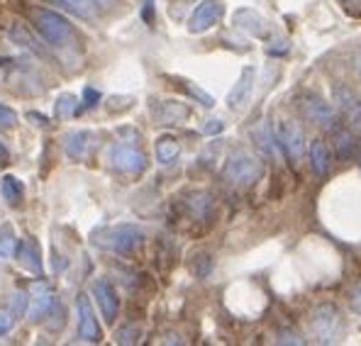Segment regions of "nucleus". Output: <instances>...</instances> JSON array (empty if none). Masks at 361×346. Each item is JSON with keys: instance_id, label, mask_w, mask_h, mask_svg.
Here are the masks:
<instances>
[{"instance_id": "obj_1", "label": "nucleus", "mask_w": 361, "mask_h": 346, "mask_svg": "<svg viewBox=\"0 0 361 346\" xmlns=\"http://www.w3.org/2000/svg\"><path fill=\"white\" fill-rule=\"evenodd\" d=\"M142 242H145V232L137 225H113V227H100V230L93 232L95 247L113 254H122V257L137 252Z\"/></svg>"}, {"instance_id": "obj_2", "label": "nucleus", "mask_w": 361, "mask_h": 346, "mask_svg": "<svg viewBox=\"0 0 361 346\" xmlns=\"http://www.w3.org/2000/svg\"><path fill=\"white\" fill-rule=\"evenodd\" d=\"M32 23H35L37 35H42V39L47 44L59 47L63 42H68L71 37V25L66 18H61L59 13H51V10H32Z\"/></svg>"}, {"instance_id": "obj_3", "label": "nucleus", "mask_w": 361, "mask_h": 346, "mask_svg": "<svg viewBox=\"0 0 361 346\" xmlns=\"http://www.w3.org/2000/svg\"><path fill=\"white\" fill-rule=\"evenodd\" d=\"M225 178L235 185H247L252 180L259 178L262 173V163H259L257 156H252L249 152H235L230 159L225 161V168H222Z\"/></svg>"}, {"instance_id": "obj_4", "label": "nucleus", "mask_w": 361, "mask_h": 346, "mask_svg": "<svg viewBox=\"0 0 361 346\" xmlns=\"http://www.w3.org/2000/svg\"><path fill=\"white\" fill-rule=\"evenodd\" d=\"M110 163H113L115 171L137 175L147 168V156L140 147L130 144V142H120L110 149Z\"/></svg>"}, {"instance_id": "obj_5", "label": "nucleus", "mask_w": 361, "mask_h": 346, "mask_svg": "<svg viewBox=\"0 0 361 346\" xmlns=\"http://www.w3.org/2000/svg\"><path fill=\"white\" fill-rule=\"evenodd\" d=\"M222 15H225V3H222V0H200L188 20V30L193 32V35L208 32L210 27H215V25L220 23Z\"/></svg>"}, {"instance_id": "obj_6", "label": "nucleus", "mask_w": 361, "mask_h": 346, "mask_svg": "<svg viewBox=\"0 0 361 346\" xmlns=\"http://www.w3.org/2000/svg\"><path fill=\"white\" fill-rule=\"evenodd\" d=\"M302 115L312 122V125H320V127H330L337 120V113H334L332 105H327L320 95L315 93H305L302 95Z\"/></svg>"}, {"instance_id": "obj_7", "label": "nucleus", "mask_w": 361, "mask_h": 346, "mask_svg": "<svg viewBox=\"0 0 361 346\" xmlns=\"http://www.w3.org/2000/svg\"><path fill=\"white\" fill-rule=\"evenodd\" d=\"M76 310H78V337H81L83 342L98 344L103 334H100L98 319H95V312H93V307H90V300L86 295H78Z\"/></svg>"}, {"instance_id": "obj_8", "label": "nucleus", "mask_w": 361, "mask_h": 346, "mask_svg": "<svg viewBox=\"0 0 361 346\" xmlns=\"http://www.w3.org/2000/svg\"><path fill=\"white\" fill-rule=\"evenodd\" d=\"M30 302H27V319L30 322H39L47 312L54 307V295H51L49 285L37 280V283L30 285Z\"/></svg>"}, {"instance_id": "obj_9", "label": "nucleus", "mask_w": 361, "mask_h": 346, "mask_svg": "<svg viewBox=\"0 0 361 346\" xmlns=\"http://www.w3.org/2000/svg\"><path fill=\"white\" fill-rule=\"evenodd\" d=\"M90 292H93V297H95V302H98L100 312H103L105 322L113 324L115 319H118V312H120V300H118V292H115V288L108 283V280L100 278L93 283Z\"/></svg>"}, {"instance_id": "obj_10", "label": "nucleus", "mask_w": 361, "mask_h": 346, "mask_svg": "<svg viewBox=\"0 0 361 346\" xmlns=\"http://www.w3.org/2000/svg\"><path fill=\"white\" fill-rule=\"evenodd\" d=\"M254 78H257V68L254 66H244L240 81L235 83V88L230 90V95H227V108L230 110H242L244 105L252 100V90H254Z\"/></svg>"}, {"instance_id": "obj_11", "label": "nucleus", "mask_w": 361, "mask_h": 346, "mask_svg": "<svg viewBox=\"0 0 361 346\" xmlns=\"http://www.w3.org/2000/svg\"><path fill=\"white\" fill-rule=\"evenodd\" d=\"M334 100H337L339 113L344 115V120L354 127V130H361V100L344 86H334Z\"/></svg>"}, {"instance_id": "obj_12", "label": "nucleus", "mask_w": 361, "mask_h": 346, "mask_svg": "<svg viewBox=\"0 0 361 346\" xmlns=\"http://www.w3.org/2000/svg\"><path fill=\"white\" fill-rule=\"evenodd\" d=\"M232 23H235L237 30H242L249 37H257V39L267 37V23L254 8H240L235 13V18H232Z\"/></svg>"}, {"instance_id": "obj_13", "label": "nucleus", "mask_w": 361, "mask_h": 346, "mask_svg": "<svg viewBox=\"0 0 361 346\" xmlns=\"http://www.w3.org/2000/svg\"><path fill=\"white\" fill-rule=\"evenodd\" d=\"M337 310L332 305H322L312 312V334H315L320 342H330L334 329H337Z\"/></svg>"}, {"instance_id": "obj_14", "label": "nucleus", "mask_w": 361, "mask_h": 346, "mask_svg": "<svg viewBox=\"0 0 361 346\" xmlns=\"http://www.w3.org/2000/svg\"><path fill=\"white\" fill-rule=\"evenodd\" d=\"M90 144H93V135L86 130H73L63 137V152H66L68 159H76V161L88 156Z\"/></svg>"}, {"instance_id": "obj_15", "label": "nucleus", "mask_w": 361, "mask_h": 346, "mask_svg": "<svg viewBox=\"0 0 361 346\" xmlns=\"http://www.w3.org/2000/svg\"><path fill=\"white\" fill-rule=\"evenodd\" d=\"M279 140H281V147L288 152L290 159H298L302 156V132L293 122H281L279 125Z\"/></svg>"}, {"instance_id": "obj_16", "label": "nucleus", "mask_w": 361, "mask_h": 346, "mask_svg": "<svg viewBox=\"0 0 361 346\" xmlns=\"http://www.w3.org/2000/svg\"><path fill=\"white\" fill-rule=\"evenodd\" d=\"M157 117L159 122H164L169 127L180 125V122H185L190 117V108L185 103H178V100H164L157 108Z\"/></svg>"}, {"instance_id": "obj_17", "label": "nucleus", "mask_w": 361, "mask_h": 346, "mask_svg": "<svg viewBox=\"0 0 361 346\" xmlns=\"http://www.w3.org/2000/svg\"><path fill=\"white\" fill-rule=\"evenodd\" d=\"M18 259L32 273H42V259H39V249L32 239H23L18 247Z\"/></svg>"}, {"instance_id": "obj_18", "label": "nucleus", "mask_w": 361, "mask_h": 346, "mask_svg": "<svg viewBox=\"0 0 361 346\" xmlns=\"http://www.w3.org/2000/svg\"><path fill=\"white\" fill-rule=\"evenodd\" d=\"M180 154V144L176 137H159L157 140V161L164 163V166H169V163H173L178 159Z\"/></svg>"}, {"instance_id": "obj_19", "label": "nucleus", "mask_w": 361, "mask_h": 346, "mask_svg": "<svg viewBox=\"0 0 361 346\" xmlns=\"http://www.w3.org/2000/svg\"><path fill=\"white\" fill-rule=\"evenodd\" d=\"M188 212L195 217V220H208L210 212H212V195L210 193H190L188 195Z\"/></svg>"}, {"instance_id": "obj_20", "label": "nucleus", "mask_w": 361, "mask_h": 346, "mask_svg": "<svg viewBox=\"0 0 361 346\" xmlns=\"http://www.w3.org/2000/svg\"><path fill=\"white\" fill-rule=\"evenodd\" d=\"M0 195L8 205H20L23 202V180H18L15 175H3L0 178Z\"/></svg>"}, {"instance_id": "obj_21", "label": "nucleus", "mask_w": 361, "mask_h": 346, "mask_svg": "<svg viewBox=\"0 0 361 346\" xmlns=\"http://www.w3.org/2000/svg\"><path fill=\"white\" fill-rule=\"evenodd\" d=\"M310 161H312V168H315L317 175H325L330 171V152H327L325 142L315 140L310 144Z\"/></svg>"}, {"instance_id": "obj_22", "label": "nucleus", "mask_w": 361, "mask_h": 346, "mask_svg": "<svg viewBox=\"0 0 361 346\" xmlns=\"http://www.w3.org/2000/svg\"><path fill=\"white\" fill-rule=\"evenodd\" d=\"M18 237H15V230L5 222L0 227V259L3 261H10L13 257H18Z\"/></svg>"}, {"instance_id": "obj_23", "label": "nucleus", "mask_w": 361, "mask_h": 346, "mask_svg": "<svg viewBox=\"0 0 361 346\" xmlns=\"http://www.w3.org/2000/svg\"><path fill=\"white\" fill-rule=\"evenodd\" d=\"M54 3L83 20L95 18V10H98V3H95V0H54Z\"/></svg>"}, {"instance_id": "obj_24", "label": "nucleus", "mask_w": 361, "mask_h": 346, "mask_svg": "<svg viewBox=\"0 0 361 346\" xmlns=\"http://www.w3.org/2000/svg\"><path fill=\"white\" fill-rule=\"evenodd\" d=\"M252 137L257 140V144L262 147L267 154H271V156H279V147H276V140H274V135H271V130H269L267 122H262L259 127H254Z\"/></svg>"}, {"instance_id": "obj_25", "label": "nucleus", "mask_w": 361, "mask_h": 346, "mask_svg": "<svg viewBox=\"0 0 361 346\" xmlns=\"http://www.w3.org/2000/svg\"><path fill=\"white\" fill-rule=\"evenodd\" d=\"M78 113V98L71 93H63L56 98V117H61V120H68V117H73Z\"/></svg>"}, {"instance_id": "obj_26", "label": "nucleus", "mask_w": 361, "mask_h": 346, "mask_svg": "<svg viewBox=\"0 0 361 346\" xmlns=\"http://www.w3.org/2000/svg\"><path fill=\"white\" fill-rule=\"evenodd\" d=\"M10 39H13L15 44H20V47H27V49H32V51H39V47L35 44V39L27 35V30L20 27V25H15V27L10 30Z\"/></svg>"}, {"instance_id": "obj_27", "label": "nucleus", "mask_w": 361, "mask_h": 346, "mask_svg": "<svg viewBox=\"0 0 361 346\" xmlns=\"http://www.w3.org/2000/svg\"><path fill=\"white\" fill-rule=\"evenodd\" d=\"M337 149H339V156L342 159H349L352 156V152H354V140H352V135H349L347 130H342V132H337Z\"/></svg>"}, {"instance_id": "obj_28", "label": "nucleus", "mask_w": 361, "mask_h": 346, "mask_svg": "<svg viewBox=\"0 0 361 346\" xmlns=\"http://www.w3.org/2000/svg\"><path fill=\"white\" fill-rule=\"evenodd\" d=\"M18 317H20V315L13 310V307H8V310H0V337H5V334H8L10 329L15 327Z\"/></svg>"}, {"instance_id": "obj_29", "label": "nucleus", "mask_w": 361, "mask_h": 346, "mask_svg": "<svg viewBox=\"0 0 361 346\" xmlns=\"http://www.w3.org/2000/svg\"><path fill=\"white\" fill-rule=\"evenodd\" d=\"M15 122H18L15 110L8 108L5 103H0V130H10V127H15Z\"/></svg>"}, {"instance_id": "obj_30", "label": "nucleus", "mask_w": 361, "mask_h": 346, "mask_svg": "<svg viewBox=\"0 0 361 346\" xmlns=\"http://www.w3.org/2000/svg\"><path fill=\"white\" fill-rule=\"evenodd\" d=\"M185 90H188V93H193L195 98L200 100V103L205 105V108H212V105H215V100H212V95H208V93H203V90H200L198 86H193V83H185L183 86Z\"/></svg>"}, {"instance_id": "obj_31", "label": "nucleus", "mask_w": 361, "mask_h": 346, "mask_svg": "<svg viewBox=\"0 0 361 346\" xmlns=\"http://www.w3.org/2000/svg\"><path fill=\"white\" fill-rule=\"evenodd\" d=\"M137 337H140V329L137 327H130V329H120L118 332V342L120 344H135Z\"/></svg>"}, {"instance_id": "obj_32", "label": "nucleus", "mask_w": 361, "mask_h": 346, "mask_svg": "<svg viewBox=\"0 0 361 346\" xmlns=\"http://www.w3.org/2000/svg\"><path fill=\"white\" fill-rule=\"evenodd\" d=\"M225 130V125H222V120H210L203 125V135H217V132Z\"/></svg>"}, {"instance_id": "obj_33", "label": "nucleus", "mask_w": 361, "mask_h": 346, "mask_svg": "<svg viewBox=\"0 0 361 346\" xmlns=\"http://www.w3.org/2000/svg\"><path fill=\"white\" fill-rule=\"evenodd\" d=\"M349 15H361V0H339Z\"/></svg>"}, {"instance_id": "obj_34", "label": "nucleus", "mask_w": 361, "mask_h": 346, "mask_svg": "<svg viewBox=\"0 0 361 346\" xmlns=\"http://www.w3.org/2000/svg\"><path fill=\"white\" fill-rule=\"evenodd\" d=\"M83 100H86L88 108H93V105L100 100V93H98V90H95V88H90V86H88L86 90H83Z\"/></svg>"}, {"instance_id": "obj_35", "label": "nucleus", "mask_w": 361, "mask_h": 346, "mask_svg": "<svg viewBox=\"0 0 361 346\" xmlns=\"http://www.w3.org/2000/svg\"><path fill=\"white\" fill-rule=\"evenodd\" d=\"M352 310H357V312H361V283L359 285H354V290H352Z\"/></svg>"}, {"instance_id": "obj_36", "label": "nucleus", "mask_w": 361, "mask_h": 346, "mask_svg": "<svg viewBox=\"0 0 361 346\" xmlns=\"http://www.w3.org/2000/svg\"><path fill=\"white\" fill-rule=\"evenodd\" d=\"M0 163H10V152L3 140H0Z\"/></svg>"}, {"instance_id": "obj_37", "label": "nucleus", "mask_w": 361, "mask_h": 346, "mask_svg": "<svg viewBox=\"0 0 361 346\" xmlns=\"http://www.w3.org/2000/svg\"><path fill=\"white\" fill-rule=\"evenodd\" d=\"M27 117H30V120H35V122H39V127H44V125H47V117H42V115H35V113H30Z\"/></svg>"}, {"instance_id": "obj_38", "label": "nucleus", "mask_w": 361, "mask_h": 346, "mask_svg": "<svg viewBox=\"0 0 361 346\" xmlns=\"http://www.w3.org/2000/svg\"><path fill=\"white\" fill-rule=\"evenodd\" d=\"M95 3H98V5H100V8H110V5H113V3H115V0H95Z\"/></svg>"}]
</instances>
